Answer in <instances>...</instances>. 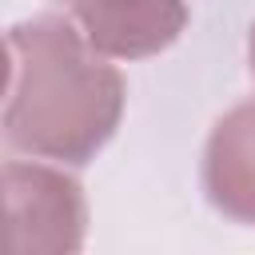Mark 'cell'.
I'll list each match as a JSON object with an SVG mask.
<instances>
[{
  "instance_id": "obj_1",
  "label": "cell",
  "mask_w": 255,
  "mask_h": 255,
  "mask_svg": "<svg viewBox=\"0 0 255 255\" xmlns=\"http://www.w3.org/2000/svg\"><path fill=\"white\" fill-rule=\"evenodd\" d=\"M12 88L0 108V139L16 155L84 167L124 120L128 84L72 16L40 12L8 28Z\"/></svg>"
},
{
  "instance_id": "obj_2",
  "label": "cell",
  "mask_w": 255,
  "mask_h": 255,
  "mask_svg": "<svg viewBox=\"0 0 255 255\" xmlns=\"http://www.w3.org/2000/svg\"><path fill=\"white\" fill-rule=\"evenodd\" d=\"M88 235V199L64 163L4 159L0 163V251L60 255L80 251Z\"/></svg>"
},
{
  "instance_id": "obj_3",
  "label": "cell",
  "mask_w": 255,
  "mask_h": 255,
  "mask_svg": "<svg viewBox=\"0 0 255 255\" xmlns=\"http://www.w3.org/2000/svg\"><path fill=\"white\" fill-rule=\"evenodd\" d=\"M72 20L84 40L116 60H147L167 52L187 28L183 0H72Z\"/></svg>"
},
{
  "instance_id": "obj_4",
  "label": "cell",
  "mask_w": 255,
  "mask_h": 255,
  "mask_svg": "<svg viewBox=\"0 0 255 255\" xmlns=\"http://www.w3.org/2000/svg\"><path fill=\"white\" fill-rule=\"evenodd\" d=\"M203 195L219 215L255 227V100L215 120L203 147Z\"/></svg>"
},
{
  "instance_id": "obj_5",
  "label": "cell",
  "mask_w": 255,
  "mask_h": 255,
  "mask_svg": "<svg viewBox=\"0 0 255 255\" xmlns=\"http://www.w3.org/2000/svg\"><path fill=\"white\" fill-rule=\"evenodd\" d=\"M12 40H8V32H0V108H4V100H8V88H12Z\"/></svg>"
},
{
  "instance_id": "obj_6",
  "label": "cell",
  "mask_w": 255,
  "mask_h": 255,
  "mask_svg": "<svg viewBox=\"0 0 255 255\" xmlns=\"http://www.w3.org/2000/svg\"><path fill=\"white\" fill-rule=\"evenodd\" d=\"M247 68L255 76V20H251V32H247Z\"/></svg>"
}]
</instances>
